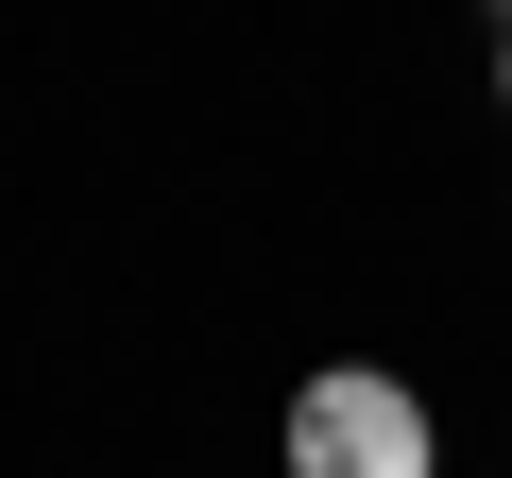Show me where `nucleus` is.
<instances>
[{
  "mask_svg": "<svg viewBox=\"0 0 512 478\" xmlns=\"http://www.w3.org/2000/svg\"><path fill=\"white\" fill-rule=\"evenodd\" d=\"M291 478H444L427 393H410V376H376V359H325V376L291 393Z\"/></svg>",
  "mask_w": 512,
  "mask_h": 478,
  "instance_id": "1",
  "label": "nucleus"
},
{
  "mask_svg": "<svg viewBox=\"0 0 512 478\" xmlns=\"http://www.w3.org/2000/svg\"><path fill=\"white\" fill-rule=\"evenodd\" d=\"M495 120H512V35H495Z\"/></svg>",
  "mask_w": 512,
  "mask_h": 478,
  "instance_id": "2",
  "label": "nucleus"
}]
</instances>
